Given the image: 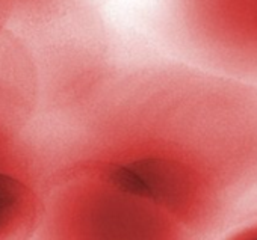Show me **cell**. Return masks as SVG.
Returning <instances> with one entry per match:
<instances>
[{
    "label": "cell",
    "mask_w": 257,
    "mask_h": 240,
    "mask_svg": "<svg viewBox=\"0 0 257 240\" xmlns=\"http://www.w3.org/2000/svg\"><path fill=\"white\" fill-rule=\"evenodd\" d=\"M176 31L209 71L257 80V0H171Z\"/></svg>",
    "instance_id": "1"
},
{
    "label": "cell",
    "mask_w": 257,
    "mask_h": 240,
    "mask_svg": "<svg viewBox=\"0 0 257 240\" xmlns=\"http://www.w3.org/2000/svg\"><path fill=\"white\" fill-rule=\"evenodd\" d=\"M79 0H0L2 22H46L64 16Z\"/></svg>",
    "instance_id": "2"
},
{
    "label": "cell",
    "mask_w": 257,
    "mask_h": 240,
    "mask_svg": "<svg viewBox=\"0 0 257 240\" xmlns=\"http://www.w3.org/2000/svg\"><path fill=\"white\" fill-rule=\"evenodd\" d=\"M248 240H257V226L248 229Z\"/></svg>",
    "instance_id": "3"
}]
</instances>
